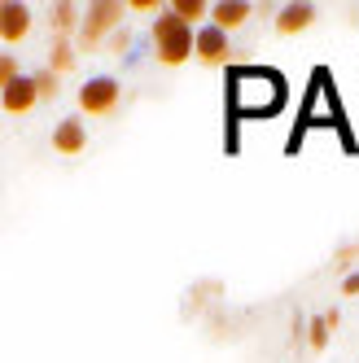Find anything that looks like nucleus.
<instances>
[{
	"instance_id": "7",
	"label": "nucleus",
	"mask_w": 359,
	"mask_h": 363,
	"mask_svg": "<svg viewBox=\"0 0 359 363\" xmlns=\"http://www.w3.org/2000/svg\"><path fill=\"white\" fill-rule=\"evenodd\" d=\"M53 149L62 153V158H74V153L88 149V132H84L79 114H70V118H62V123L53 127Z\"/></svg>"
},
{
	"instance_id": "5",
	"label": "nucleus",
	"mask_w": 359,
	"mask_h": 363,
	"mask_svg": "<svg viewBox=\"0 0 359 363\" xmlns=\"http://www.w3.org/2000/svg\"><path fill=\"white\" fill-rule=\"evenodd\" d=\"M193 57L201 62V66H223L228 57H233V44H228V31H219V27H197V40H193Z\"/></svg>"
},
{
	"instance_id": "20",
	"label": "nucleus",
	"mask_w": 359,
	"mask_h": 363,
	"mask_svg": "<svg viewBox=\"0 0 359 363\" xmlns=\"http://www.w3.org/2000/svg\"><path fill=\"white\" fill-rule=\"evenodd\" d=\"M342 294H346V298H359V272H346V280H342Z\"/></svg>"
},
{
	"instance_id": "15",
	"label": "nucleus",
	"mask_w": 359,
	"mask_h": 363,
	"mask_svg": "<svg viewBox=\"0 0 359 363\" xmlns=\"http://www.w3.org/2000/svg\"><path fill=\"white\" fill-rule=\"evenodd\" d=\"M35 92H40L44 101H53V96H57V74H53V70H35Z\"/></svg>"
},
{
	"instance_id": "17",
	"label": "nucleus",
	"mask_w": 359,
	"mask_h": 363,
	"mask_svg": "<svg viewBox=\"0 0 359 363\" xmlns=\"http://www.w3.org/2000/svg\"><path fill=\"white\" fill-rule=\"evenodd\" d=\"M355 258H359V241H350V245H342L338 254H333V263H338V267H350V263H355Z\"/></svg>"
},
{
	"instance_id": "14",
	"label": "nucleus",
	"mask_w": 359,
	"mask_h": 363,
	"mask_svg": "<svg viewBox=\"0 0 359 363\" xmlns=\"http://www.w3.org/2000/svg\"><path fill=\"white\" fill-rule=\"evenodd\" d=\"M328 337H333V328H328V320H324V315H316L311 324H306V342H311V350H316V354L328 346Z\"/></svg>"
},
{
	"instance_id": "2",
	"label": "nucleus",
	"mask_w": 359,
	"mask_h": 363,
	"mask_svg": "<svg viewBox=\"0 0 359 363\" xmlns=\"http://www.w3.org/2000/svg\"><path fill=\"white\" fill-rule=\"evenodd\" d=\"M193 40H197V31L189 22H180L171 9H162L153 18V57L162 66H184L193 57Z\"/></svg>"
},
{
	"instance_id": "8",
	"label": "nucleus",
	"mask_w": 359,
	"mask_h": 363,
	"mask_svg": "<svg viewBox=\"0 0 359 363\" xmlns=\"http://www.w3.org/2000/svg\"><path fill=\"white\" fill-rule=\"evenodd\" d=\"M40 101V92H35V74H18V79L0 92V106H5V114H27L31 106Z\"/></svg>"
},
{
	"instance_id": "13",
	"label": "nucleus",
	"mask_w": 359,
	"mask_h": 363,
	"mask_svg": "<svg viewBox=\"0 0 359 363\" xmlns=\"http://www.w3.org/2000/svg\"><path fill=\"white\" fill-rule=\"evenodd\" d=\"M74 62H79V57H74V44H70V40H53V53H48V70H53V74H70V70H74Z\"/></svg>"
},
{
	"instance_id": "18",
	"label": "nucleus",
	"mask_w": 359,
	"mask_h": 363,
	"mask_svg": "<svg viewBox=\"0 0 359 363\" xmlns=\"http://www.w3.org/2000/svg\"><path fill=\"white\" fill-rule=\"evenodd\" d=\"M127 9H136V13H153V18H158L167 5H162V0H132V5H127Z\"/></svg>"
},
{
	"instance_id": "1",
	"label": "nucleus",
	"mask_w": 359,
	"mask_h": 363,
	"mask_svg": "<svg viewBox=\"0 0 359 363\" xmlns=\"http://www.w3.org/2000/svg\"><path fill=\"white\" fill-rule=\"evenodd\" d=\"M280 106V74L254 66H228V110L233 114H272Z\"/></svg>"
},
{
	"instance_id": "19",
	"label": "nucleus",
	"mask_w": 359,
	"mask_h": 363,
	"mask_svg": "<svg viewBox=\"0 0 359 363\" xmlns=\"http://www.w3.org/2000/svg\"><path fill=\"white\" fill-rule=\"evenodd\" d=\"M127 44H132V35H127V31L118 27V31L110 35V48H114V53H127Z\"/></svg>"
},
{
	"instance_id": "3",
	"label": "nucleus",
	"mask_w": 359,
	"mask_h": 363,
	"mask_svg": "<svg viewBox=\"0 0 359 363\" xmlns=\"http://www.w3.org/2000/svg\"><path fill=\"white\" fill-rule=\"evenodd\" d=\"M123 13H127V5H118V0H96V5L84 9V22H79V48L84 53L101 48V40H110L123 27Z\"/></svg>"
},
{
	"instance_id": "12",
	"label": "nucleus",
	"mask_w": 359,
	"mask_h": 363,
	"mask_svg": "<svg viewBox=\"0 0 359 363\" xmlns=\"http://www.w3.org/2000/svg\"><path fill=\"white\" fill-rule=\"evenodd\" d=\"M167 9L180 22H189V27H193V22H211V5H206V0H171Z\"/></svg>"
},
{
	"instance_id": "11",
	"label": "nucleus",
	"mask_w": 359,
	"mask_h": 363,
	"mask_svg": "<svg viewBox=\"0 0 359 363\" xmlns=\"http://www.w3.org/2000/svg\"><path fill=\"white\" fill-rule=\"evenodd\" d=\"M48 22H53V31H57V40H66L70 31H79V22H84V13H79V5H70V0H62V5H53V13H48Z\"/></svg>"
},
{
	"instance_id": "16",
	"label": "nucleus",
	"mask_w": 359,
	"mask_h": 363,
	"mask_svg": "<svg viewBox=\"0 0 359 363\" xmlns=\"http://www.w3.org/2000/svg\"><path fill=\"white\" fill-rule=\"evenodd\" d=\"M18 74H22V70H18V57L0 53V92H5V88H9V84L18 79Z\"/></svg>"
},
{
	"instance_id": "6",
	"label": "nucleus",
	"mask_w": 359,
	"mask_h": 363,
	"mask_svg": "<svg viewBox=\"0 0 359 363\" xmlns=\"http://www.w3.org/2000/svg\"><path fill=\"white\" fill-rule=\"evenodd\" d=\"M31 31V9L18 0H0V44H18Z\"/></svg>"
},
{
	"instance_id": "10",
	"label": "nucleus",
	"mask_w": 359,
	"mask_h": 363,
	"mask_svg": "<svg viewBox=\"0 0 359 363\" xmlns=\"http://www.w3.org/2000/svg\"><path fill=\"white\" fill-rule=\"evenodd\" d=\"M250 13H254L250 0H219V5H211V27L237 31V27H245V22H250Z\"/></svg>"
},
{
	"instance_id": "9",
	"label": "nucleus",
	"mask_w": 359,
	"mask_h": 363,
	"mask_svg": "<svg viewBox=\"0 0 359 363\" xmlns=\"http://www.w3.org/2000/svg\"><path fill=\"white\" fill-rule=\"evenodd\" d=\"M316 22V5H306V0H294V5H280L276 9V31L280 35H298Z\"/></svg>"
},
{
	"instance_id": "4",
	"label": "nucleus",
	"mask_w": 359,
	"mask_h": 363,
	"mask_svg": "<svg viewBox=\"0 0 359 363\" xmlns=\"http://www.w3.org/2000/svg\"><path fill=\"white\" fill-rule=\"evenodd\" d=\"M118 101H123V84L114 79V74H92V79L79 88V110L84 114H96V118L114 114Z\"/></svg>"
}]
</instances>
